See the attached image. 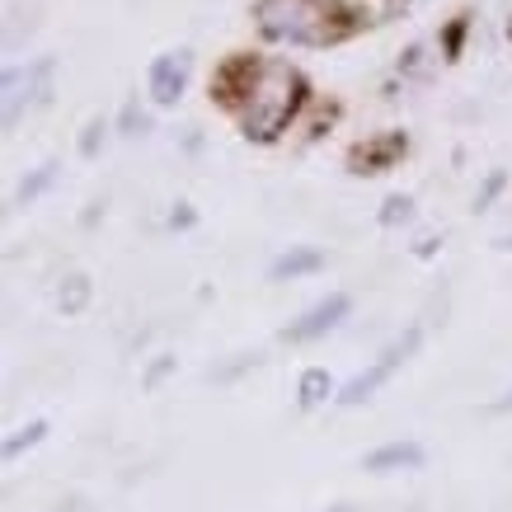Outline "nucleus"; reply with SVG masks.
I'll use <instances>...</instances> for the list:
<instances>
[{"mask_svg": "<svg viewBox=\"0 0 512 512\" xmlns=\"http://www.w3.org/2000/svg\"><path fill=\"white\" fill-rule=\"evenodd\" d=\"M212 94H221L226 104H240V132L249 141H278L292 118L306 104V76L287 62H231L212 80Z\"/></svg>", "mask_w": 512, "mask_h": 512, "instance_id": "obj_1", "label": "nucleus"}, {"mask_svg": "<svg viewBox=\"0 0 512 512\" xmlns=\"http://www.w3.org/2000/svg\"><path fill=\"white\" fill-rule=\"evenodd\" d=\"M419 343H423V329H419V325H409V329L400 334V339L390 343V348H386L381 357H376L372 367H362V372H357L353 381H348V386H343L339 395H334V400H339L343 409H357V404H367V400L376 395V390L386 386L390 376H395V372L404 367V362H409V357L419 353Z\"/></svg>", "mask_w": 512, "mask_h": 512, "instance_id": "obj_2", "label": "nucleus"}, {"mask_svg": "<svg viewBox=\"0 0 512 512\" xmlns=\"http://www.w3.org/2000/svg\"><path fill=\"white\" fill-rule=\"evenodd\" d=\"M264 29L287 43H329V19L315 0H264Z\"/></svg>", "mask_w": 512, "mask_h": 512, "instance_id": "obj_3", "label": "nucleus"}, {"mask_svg": "<svg viewBox=\"0 0 512 512\" xmlns=\"http://www.w3.org/2000/svg\"><path fill=\"white\" fill-rule=\"evenodd\" d=\"M348 311H353L348 292H329L325 301H315L301 320H292V325L282 329V339L287 343H311V339H320V334H329V329H339L343 320H348Z\"/></svg>", "mask_w": 512, "mask_h": 512, "instance_id": "obj_4", "label": "nucleus"}, {"mask_svg": "<svg viewBox=\"0 0 512 512\" xmlns=\"http://www.w3.org/2000/svg\"><path fill=\"white\" fill-rule=\"evenodd\" d=\"M52 71H57V66H52V57H43L29 76H19V71H10V76H5V127L19 123V109H24V104H43L47 90H52Z\"/></svg>", "mask_w": 512, "mask_h": 512, "instance_id": "obj_5", "label": "nucleus"}, {"mask_svg": "<svg viewBox=\"0 0 512 512\" xmlns=\"http://www.w3.org/2000/svg\"><path fill=\"white\" fill-rule=\"evenodd\" d=\"M188 85V57L184 52H165L151 62V99L156 104H179V94Z\"/></svg>", "mask_w": 512, "mask_h": 512, "instance_id": "obj_6", "label": "nucleus"}, {"mask_svg": "<svg viewBox=\"0 0 512 512\" xmlns=\"http://www.w3.org/2000/svg\"><path fill=\"white\" fill-rule=\"evenodd\" d=\"M428 461V451L419 442H386V447H376L362 456V470H372V475H395V470H419Z\"/></svg>", "mask_w": 512, "mask_h": 512, "instance_id": "obj_7", "label": "nucleus"}, {"mask_svg": "<svg viewBox=\"0 0 512 512\" xmlns=\"http://www.w3.org/2000/svg\"><path fill=\"white\" fill-rule=\"evenodd\" d=\"M404 132H390V137H381V141H372V146H357L353 151V165H357V174H381V170H390L395 160L404 156Z\"/></svg>", "mask_w": 512, "mask_h": 512, "instance_id": "obj_8", "label": "nucleus"}, {"mask_svg": "<svg viewBox=\"0 0 512 512\" xmlns=\"http://www.w3.org/2000/svg\"><path fill=\"white\" fill-rule=\"evenodd\" d=\"M320 268H325V249L296 245V249H287V254H278V259H273L268 278H273V282H287V278H306V273H320Z\"/></svg>", "mask_w": 512, "mask_h": 512, "instance_id": "obj_9", "label": "nucleus"}, {"mask_svg": "<svg viewBox=\"0 0 512 512\" xmlns=\"http://www.w3.org/2000/svg\"><path fill=\"white\" fill-rule=\"evenodd\" d=\"M329 395H339V390H334V376H329L325 367H306L301 381H296V404H301V409H320Z\"/></svg>", "mask_w": 512, "mask_h": 512, "instance_id": "obj_10", "label": "nucleus"}, {"mask_svg": "<svg viewBox=\"0 0 512 512\" xmlns=\"http://www.w3.org/2000/svg\"><path fill=\"white\" fill-rule=\"evenodd\" d=\"M52 179H57V160H47V165H38V170H33L29 179L19 184V193H15V202H10V207H29L33 198H43L47 188H52Z\"/></svg>", "mask_w": 512, "mask_h": 512, "instance_id": "obj_11", "label": "nucleus"}, {"mask_svg": "<svg viewBox=\"0 0 512 512\" xmlns=\"http://www.w3.org/2000/svg\"><path fill=\"white\" fill-rule=\"evenodd\" d=\"M57 306H62L66 315L85 311V306H90V278H85V273H71V278L62 282V292H57Z\"/></svg>", "mask_w": 512, "mask_h": 512, "instance_id": "obj_12", "label": "nucleus"}, {"mask_svg": "<svg viewBox=\"0 0 512 512\" xmlns=\"http://www.w3.org/2000/svg\"><path fill=\"white\" fill-rule=\"evenodd\" d=\"M43 437H47V423H43V419H33L29 428H19L15 437H5V461H15V456H24V451L38 447Z\"/></svg>", "mask_w": 512, "mask_h": 512, "instance_id": "obj_13", "label": "nucleus"}, {"mask_svg": "<svg viewBox=\"0 0 512 512\" xmlns=\"http://www.w3.org/2000/svg\"><path fill=\"white\" fill-rule=\"evenodd\" d=\"M414 217V202L404 198V193H395V198H386V207H381V226H400V221Z\"/></svg>", "mask_w": 512, "mask_h": 512, "instance_id": "obj_14", "label": "nucleus"}, {"mask_svg": "<svg viewBox=\"0 0 512 512\" xmlns=\"http://www.w3.org/2000/svg\"><path fill=\"white\" fill-rule=\"evenodd\" d=\"M99 137H104V123L94 118V123L85 127V137H80V156H99Z\"/></svg>", "mask_w": 512, "mask_h": 512, "instance_id": "obj_15", "label": "nucleus"}, {"mask_svg": "<svg viewBox=\"0 0 512 512\" xmlns=\"http://www.w3.org/2000/svg\"><path fill=\"white\" fill-rule=\"evenodd\" d=\"M170 372H174V357H156V362H151V372H146V390H156Z\"/></svg>", "mask_w": 512, "mask_h": 512, "instance_id": "obj_16", "label": "nucleus"}, {"mask_svg": "<svg viewBox=\"0 0 512 512\" xmlns=\"http://www.w3.org/2000/svg\"><path fill=\"white\" fill-rule=\"evenodd\" d=\"M498 188H503V174H494V179L484 184V193H480V198H475V207H489V202H494V193H498Z\"/></svg>", "mask_w": 512, "mask_h": 512, "instance_id": "obj_17", "label": "nucleus"}, {"mask_svg": "<svg viewBox=\"0 0 512 512\" xmlns=\"http://www.w3.org/2000/svg\"><path fill=\"white\" fill-rule=\"evenodd\" d=\"M494 409H498V414H503V409H512V390L503 395V400H494Z\"/></svg>", "mask_w": 512, "mask_h": 512, "instance_id": "obj_18", "label": "nucleus"}]
</instances>
